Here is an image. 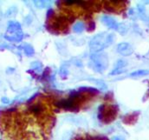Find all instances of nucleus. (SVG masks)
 <instances>
[{
	"mask_svg": "<svg viewBox=\"0 0 149 140\" xmlns=\"http://www.w3.org/2000/svg\"><path fill=\"white\" fill-rule=\"evenodd\" d=\"M113 40V35L109 33H102L93 38L90 42V49L94 51H99L110 45Z\"/></svg>",
	"mask_w": 149,
	"mask_h": 140,
	"instance_id": "obj_1",
	"label": "nucleus"
},
{
	"mask_svg": "<svg viewBox=\"0 0 149 140\" xmlns=\"http://www.w3.org/2000/svg\"><path fill=\"white\" fill-rule=\"evenodd\" d=\"M23 37L24 33L20 24L16 21L9 22L4 37L10 42H20L23 39Z\"/></svg>",
	"mask_w": 149,
	"mask_h": 140,
	"instance_id": "obj_2",
	"label": "nucleus"
},
{
	"mask_svg": "<svg viewBox=\"0 0 149 140\" xmlns=\"http://www.w3.org/2000/svg\"><path fill=\"white\" fill-rule=\"evenodd\" d=\"M92 62L95 65V70L102 71L107 68L108 60L105 55H96L92 57Z\"/></svg>",
	"mask_w": 149,
	"mask_h": 140,
	"instance_id": "obj_3",
	"label": "nucleus"
},
{
	"mask_svg": "<svg viewBox=\"0 0 149 140\" xmlns=\"http://www.w3.org/2000/svg\"><path fill=\"white\" fill-rule=\"evenodd\" d=\"M71 140H109L107 137L102 135H91V134H79Z\"/></svg>",
	"mask_w": 149,
	"mask_h": 140,
	"instance_id": "obj_4",
	"label": "nucleus"
},
{
	"mask_svg": "<svg viewBox=\"0 0 149 140\" xmlns=\"http://www.w3.org/2000/svg\"><path fill=\"white\" fill-rule=\"evenodd\" d=\"M117 50H118V52L123 56H129L133 53L134 50L132 48V46L127 44V43H122V44H120L117 47Z\"/></svg>",
	"mask_w": 149,
	"mask_h": 140,
	"instance_id": "obj_5",
	"label": "nucleus"
},
{
	"mask_svg": "<svg viewBox=\"0 0 149 140\" xmlns=\"http://www.w3.org/2000/svg\"><path fill=\"white\" fill-rule=\"evenodd\" d=\"M102 20V21L104 22V24H105L108 27H109L110 29L117 30L118 27H119L118 23H117L116 20H115L114 18H110V17H104Z\"/></svg>",
	"mask_w": 149,
	"mask_h": 140,
	"instance_id": "obj_6",
	"label": "nucleus"
},
{
	"mask_svg": "<svg viewBox=\"0 0 149 140\" xmlns=\"http://www.w3.org/2000/svg\"><path fill=\"white\" fill-rule=\"evenodd\" d=\"M22 49L24 50V53L27 56H31L34 54V49L31 45L28 44H24V45H22Z\"/></svg>",
	"mask_w": 149,
	"mask_h": 140,
	"instance_id": "obj_7",
	"label": "nucleus"
},
{
	"mask_svg": "<svg viewBox=\"0 0 149 140\" xmlns=\"http://www.w3.org/2000/svg\"><path fill=\"white\" fill-rule=\"evenodd\" d=\"M149 71L148 70H137V71H134L133 73H131V76L132 77H141V76H145L147 74H148Z\"/></svg>",
	"mask_w": 149,
	"mask_h": 140,
	"instance_id": "obj_8",
	"label": "nucleus"
},
{
	"mask_svg": "<svg viewBox=\"0 0 149 140\" xmlns=\"http://www.w3.org/2000/svg\"><path fill=\"white\" fill-rule=\"evenodd\" d=\"M83 29H84V25L82 23H77L76 25H74V30L76 32H81L83 31Z\"/></svg>",
	"mask_w": 149,
	"mask_h": 140,
	"instance_id": "obj_9",
	"label": "nucleus"
},
{
	"mask_svg": "<svg viewBox=\"0 0 149 140\" xmlns=\"http://www.w3.org/2000/svg\"><path fill=\"white\" fill-rule=\"evenodd\" d=\"M2 102L3 103V104H9L10 101V99L9 98H2Z\"/></svg>",
	"mask_w": 149,
	"mask_h": 140,
	"instance_id": "obj_10",
	"label": "nucleus"
},
{
	"mask_svg": "<svg viewBox=\"0 0 149 140\" xmlns=\"http://www.w3.org/2000/svg\"><path fill=\"white\" fill-rule=\"evenodd\" d=\"M113 140H124L122 138H120V137H115V138H113Z\"/></svg>",
	"mask_w": 149,
	"mask_h": 140,
	"instance_id": "obj_11",
	"label": "nucleus"
}]
</instances>
